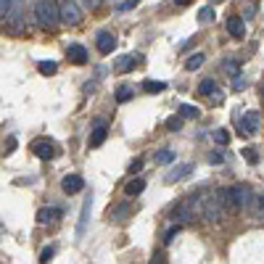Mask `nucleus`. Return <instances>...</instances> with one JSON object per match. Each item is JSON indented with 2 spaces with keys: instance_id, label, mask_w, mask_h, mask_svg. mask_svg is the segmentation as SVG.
I'll list each match as a JSON object with an SVG mask.
<instances>
[{
  "instance_id": "a878e982",
  "label": "nucleus",
  "mask_w": 264,
  "mask_h": 264,
  "mask_svg": "<svg viewBox=\"0 0 264 264\" xmlns=\"http://www.w3.org/2000/svg\"><path fill=\"white\" fill-rule=\"evenodd\" d=\"M132 98V88H124V84H122V88H116V100L119 103H127Z\"/></svg>"
},
{
  "instance_id": "c85d7f7f",
  "label": "nucleus",
  "mask_w": 264,
  "mask_h": 264,
  "mask_svg": "<svg viewBox=\"0 0 264 264\" xmlns=\"http://www.w3.org/2000/svg\"><path fill=\"white\" fill-rule=\"evenodd\" d=\"M180 127H182V116H169V119H166V130L177 132Z\"/></svg>"
},
{
  "instance_id": "0eeeda50",
  "label": "nucleus",
  "mask_w": 264,
  "mask_h": 264,
  "mask_svg": "<svg viewBox=\"0 0 264 264\" xmlns=\"http://www.w3.org/2000/svg\"><path fill=\"white\" fill-rule=\"evenodd\" d=\"M61 190L66 196H74V193H82L84 190V180L80 174H66L64 180H61Z\"/></svg>"
},
{
  "instance_id": "4468645a",
  "label": "nucleus",
  "mask_w": 264,
  "mask_h": 264,
  "mask_svg": "<svg viewBox=\"0 0 264 264\" xmlns=\"http://www.w3.org/2000/svg\"><path fill=\"white\" fill-rule=\"evenodd\" d=\"M58 216H61V209L48 206V209H40V212H37V222H40V224H48V222H56Z\"/></svg>"
},
{
  "instance_id": "cd10ccee",
  "label": "nucleus",
  "mask_w": 264,
  "mask_h": 264,
  "mask_svg": "<svg viewBox=\"0 0 264 264\" xmlns=\"http://www.w3.org/2000/svg\"><path fill=\"white\" fill-rule=\"evenodd\" d=\"M135 6H138V0H119V3H116V11H119V14H127V11H132Z\"/></svg>"
},
{
  "instance_id": "4c0bfd02",
  "label": "nucleus",
  "mask_w": 264,
  "mask_h": 264,
  "mask_svg": "<svg viewBox=\"0 0 264 264\" xmlns=\"http://www.w3.org/2000/svg\"><path fill=\"white\" fill-rule=\"evenodd\" d=\"M148 264H166V262H164V256H162V254H154V259H150Z\"/></svg>"
},
{
  "instance_id": "1a4fd4ad",
  "label": "nucleus",
  "mask_w": 264,
  "mask_h": 264,
  "mask_svg": "<svg viewBox=\"0 0 264 264\" xmlns=\"http://www.w3.org/2000/svg\"><path fill=\"white\" fill-rule=\"evenodd\" d=\"M66 58H69L72 64H88V48L80 42H72V45H66Z\"/></svg>"
},
{
  "instance_id": "f3484780",
  "label": "nucleus",
  "mask_w": 264,
  "mask_h": 264,
  "mask_svg": "<svg viewBox=\"0 0 264 264\" xmlns=\"http://www.w3.org/2000/svg\"><path fill=\"white\" fill-rule=\"evenodd\" d=\"M90 206H92V198H84V206H82V216H80L77 235H84V228H88V216H90Z\"/></svg>"
},
{
  "instance_id": "2f4dec72",
  "label": "nucleus",
  "mask_w": 264,
  "mask_h": 264,
  "mask_svg": "<svg viewBox=\"0 0 264 264\" xmlns=\"http://www.w3.org/2000/svg\"><path fill=\"white\" fill-rule=\"evenodd\" d=\"M243 158H246L248 164H256V162H259V158H256V150H254V148H246V150H243Z\"/></svg>"
},
{
  "instance_id": "c756f323",
  "label": "nucleus",
  "mask_w": 264,
  "mask_h": 264,
  "mask_svg": "<svg viewBox=\"0 0 264 264\" xmlns=\"http://www.w3.org/2000/svg\"><path fill=\"white\" fill-rule=\"evenodd\" d=\"M53 254H56V248H53V246L42 248V254H40V264H48V262L53 259Z\"/></svg>"
},
{
  "instance_id": "20e7f679",
  "label": "nucleus",
  "mask_w": 264,
  "mask_h": 264,
  "mask_svg": "<svg viewBox=\"0 0 264 264\" xmlns=\"http://www.w3.org/2000/svg\"><path fill=\"white\" fill-rule=\"evenodd\" d=\"M58 8H61V24L74 26V24L82 22V8H80V3H74V0H64V3H58Z\"/></svg>"
},
{
  "instance_id": "39448f33",
  "label": "nucleus",
  "mask_w": 264,
  "mask_h": 264,
  "mask_svg": "<svg viewBox=\"0 0 264 264\" xmlns=\"http://www.w3.org/2000/svg\"><path fill=\"white\" fill-rule=\"evenodd\" d=\"M228 214V206H224V201L220 198V193H214L209 196V201H206V209H204V216L209 222H216V220H222V216Z\"/></svg>"
},
{
  "instance_id": "2eb2a0df",
  "label": "nucleus",
  "mask_w": 264,
  "mask_h": 264,
  "mask_svg": "<svg viewBox=\"0 0 264 264\" xmlns=\"http://www.w3.org/2000/svg\"><path fill=\"white\" fill-rule=\"evenodd\" d=\"M108 216L116 220V222H124L130 216V204H119V206H114V209H108Z\"/></svg>"
},
{
  "instance_id": "7c9ffc66",
  "label": "nucleus",
  "mask_w": 264,
  "mask_h": 264,
  "mask_svg": "<svg viewBox=\"0 0 264 264\" xmlns=\"http://www.w3.org/2000/svg\"><path fill=\"white\" fill-rule=\"evenodd\" d=\"M198 18H201V22H209V18H214V8H212V6L201 8V14H198Z\"/></svg>"
},
{
  "instance_id": "393cba45",
  "label": "nucleus",
  "mask_w": 264,
  "mask_h": 264,
  "mask_svg": "<svg viewBox=\"0 0 264 264\" xmlns=\"http://www.w3.org/2000/svg\"><path fill=\"white\" fill-rule=\"evenodd\" d=\"M14 6H16V0H3V3H0V16H3V22H6L8 16H11Z\"/></svg>"
},
{
  "instance_id": "9d476101",
  "label": "nucleus",
  "mask_w": 264,
  "mask_h": 264,
  "mask_svg": "<svg viewBox=\"0 0 264 264\" xmlns=\"http://www.w3.org/2000/svg\"><path fill=\"white\" fill-rule=\"evenodd\" d=\"M96 48H98L103 56H108L111 50L116 48V37L111 34V32H98V37H96Z\"/></svg>"
},
{
  "instance_id": "aec40b11",
  "label": "nucleus",
  "mask_w": 264,
  "mask_h": 264,
  "mask_svg": "<svg viewBox=\"0 0 264 264\" xmlns=\"http://www.w3.org/2000/svg\"><path fill=\"white\" fill-rule=\"evenodd\" d=\"M37 69H40V74H45V77H53V74L58 72V64H56V61H40V64H37Z\"/></svg>"
},
{
  "instance_id": "9b49d317",
  "label": "nucleus",
  "mask_w": 264,
  "mask_h": 264,
  "mask_svg": "<svg viewBox=\"0 0 264 264\" xmlns=\"http://www.w3.org/2000/svg\"><path fill=\"white\" fill-rule=\"evenodd\" d=\"M108 135V127H106V119H98L96 127H92V135H90V148H98L103 146V140Z\"/></svg>"
},
{
  "instance_id": "412c9836",
  "label": "nucleus",
  "mask_w": 264,
  "mask_h": 264,
  "mask_svg": "<svg viewBox=\"0 0 264 264\" xmlns=\"http://www.w3.org/2000/svg\"><path fill=\"white\" fill-rule=\"evenodd\" d=\"M214 90H216V82L214 80H201V84H198V92H201V96H214Z\"/></svg>"
},
{
  "instance_id": "f704fd0d",
  "label": "nucleus",
  "mask_w": 264,
  "mask_h": 264,
  "mask_svg": "<svg viewBox=\"0 0 264 264\" xmlns=\"http://www.w3.org/2000/svg\"><path fill=\"white\" fill-rule=\"evenodd\" d=\"M209 162H212V164H222V162H224V156H222V150H214V154L209 156Z\"/></svg>"
},
{
  "instance_id": "473e14b6",
  "label": "nucleus",
  "mask_w": 264,
  "mask_h": 264,
  "mask_svg": "<svg viewBox=\"0 0 264 264\" xmlns=\"http://www.w3.org/2000/svg\"><path fill=\"white\" fill-rule=\"evenodd\" d=\"M254 206H256V216H262V220H264V193L256 196V204H254Z\"/></svg>"
},
{
  "instance_id": "f03ea898",
  "label": "nucleus",
  "mask_w": 264,
  "mask_h": 264,
  "mask_svg": "<svg viewBox=\"0 0 264 264\" xmlns=\"http://www.w3.org/2000/svg\"><path fill=\"white\" fill-rule=\"evenodd\" d=\"M230 193H232V201H235V209H240V212H248L251 209V204H256V196H254V190L248 185H232L230 188Z\"/></svg>"
},
{
  "instance_id": "c9c22d12",
  "label": "nucleus",
  "mask_w": 264,
  "mask_h": 264,
  "mask_svg": "<svg viewBox=\"0 0 264 264\" xmlns=\"http://www.w3.org/2000/svg\"><path fill=\"white\" fill-rule=\"evenodd\" d=\"M243 84H246V80H243V77H235V80H232V90H240Z\"/></svg>"
},
{
  "instance_id": "4be33fe9",
  "label": "nucleus",
  "mask_w": 264,
  "mask_h": 264,
  "mask_svg": "<svg viewBox=\"0 0 264 264\" xmlns=\"http://www.w3.org/2000/svg\"><path fill=\"white\" fill-rule=\"evenodd\" d=\"M156 164H174V150H169V148L158 150V154H156Z\"/></svg>"
},
{
  "instance_id": "ea45409f",
  "label": "nucleus",
  "mask_w": 264,
  "mask_h": 264,
  "mask_svg": "<svg viewBox=\"0 0 264 264\" xmlns=\"http://www.w3.org/2000/svg\"><path fill=\"white\" fill-rule=\"evenodd\" d=\"M262 98H264V84H262Z\"/></svg>"
},
{
  "instance_id": "7ed1b4c3",
  "label": "nucleus",
  "mask_w": 264,
  "mask_h": 264,
  "mask_svg": "<svg viewBox=\"0 0 264 264\" xmlns=\"http://www.w3.org/2000/svg\"><path fill=\"white\" fill-rule=\"evenodd\" d=\"M235 122H238L240 135L251 138V135H256L259 127H262V114H259V111H246V114H243L240 119H235Z\"/></svg>"
},
{
  "instance_id": "423d86ee",
  "label": "nucleus",
  "mask_w": 264,
  "mask_h": 264,
  "mask_svg": "<svg viewBox=\"0 0 264 264\" xmlns=\"http://www.w3.org/2000/svg\"><path fill=\"white\" fill-rule=\"evenodd\" d=\"M190 172H193V164H177V166H172V169H169V172L164 174V182H166V185L182 182Z\"/></svg>"
},
{
  "instance_id": "e433bc0d",
  "label": "nucleus",
  "mask_w": 264,
  "mask_h": 264,
  "mask_svg": "<svg viewBox=\"0 0 264 264\" xmlns=\"http://www.w3.org/2000/svg\"><path fill=\"white\" fill-rule=\"evenodd\" d=\"M98 6V0H82L80 3V8H96Z\"/></svg>"
},
{
  "instance_id": "72a5a7b5",
  "label": "nucleus",
  "mask_w": 264,
  "mask_h": 264,
  "mask_svg": "<svg viewBox=\"0 0 264 264\" xmlns=\"http://www.w3.org/2000/svg\"><path fill=\"white\" fill-rule=\"evenodd\" d=\"M224 72H228V74H235V72H238V61L228 58V61H224Z\"/></svg>"
},
{
  "instance_id": "f257e3e1",
  "label": "nucleus",
  "mask_w": 264,
  "mask_h": 264,
  "mask_svg": "<svg viewBox=\"0 0 264 264\" xmlns=\"http://www.w3.org/2000/svg\"><path fill=\"white\" fill-rule=\"evenodd\" d=\"M34 18L42 30H56V26L61 24L58 3H53V0H40V3H34Z\"/></svg>"
},
{
  "instance_id": "dca6fc26",
  "label": "nucleus",
  "mask_w": 264,
  "mask_h": 264,
  "mask_svg": "<svg viewBox=\"0 0 264 264\" xmlns=\"http://www.w3.org/2000/svg\"><path fill=\"white\" fill-rule=\"evenodd\" d=\"M143 190H146V180H140V177H135V180H130L124 185V193L127 196H140Z\"/></svg>"
},
{
  "instance_id": "f8f14e48",
  "label": "nucleus",
  "mask_w": 264,
  "mask_h": 264,
  "mask_svg": "<svg viewBox=\"0 0 264 264\" xmlns=\"http://www.w3.org/2000/svg\"><path fill=\"white\" fill-rule=\"evenodd\" d=\"M224 24H228L230 37H235V40H243V37H246V26H243V18L240 16H230Z\"/></svg>"
},
{
  "instance_id": "58836bf2",
  "label": "nucleus",
  "mask_w": 264,
  "mask_h": 264,
  "mask_svg": "<svg viewBox=\"0 0 264 264\" xmlns=\"http://www.w3.org/2000/svg\"><path fill=\"white\" fill-rule=\"evenodd\" d=\"M140 166H143V162L138 158V162H132V164H130V172H140Z\"/></svg>"
},
{
  "instance_id": "b1692460",
  "label": "nucleus",
  "mask_w": 264,
  "mask_h": 264,
  "mask_svg": "<svg viewBox=\"0 0 264 264\" xmlns=\"http://www.w3.org/2000/svg\"><path fill=\"white\" fill-rule=\"evenodd\" d=\"M177 232H180V224H172V228L164 230V246H169V243L177 238Z\"/></svg>"
},
{
  "instance_id": "6ab92c4d",
  "label": "nucleus",
  "mask_w": 264,
  "mask_h": 264,
  "mask_svg": "<svg viewBox=\"0 0 264 264\" xmlns=\"http://www.w3.org/2000/svg\"><path fill=\"white\" fill-rule=\"evenodd\" d=\"M143 90L146 92H162V90H166V82H162V80H146Z\"/></svg>"
},
{
  "instance_id": "6e6552de",
  "label": "nucleus",
  "mask_w": 264,
  "mask_h": 264,
  "mask_svg": "<svg viewBox=\"0 0 264 264\" xmlns=\"http://www.w3.org/2000/svg\"><path fill=\"white\" fill-rule=\"evenodd\" d=\"M30 148H32V154H34L37 158H45V162L56 156V146L50 143V140H34Z\"/></svg>"
},
{
  "instance_id": "bb28decb",
  "label": "nucleus",
  "mask_w": 264,
  "mask_h": 264,
  "mask_svg": "<svg viewBox=\"0 0 264 264\" xmlns=\"http://www.w3.org/2000/svg\"><path fill=\"white\" fill-rule=\"evenodd\" d=\"M214 143H216V146H228V143H230L228 130H216V132H214Z\"/></svg>"
},
{
  "instance_id": "a211bd4d",
  "label": "nucleus",
  "mask_w": 264,
  "mask_h": 264,
  "mask_svg": "<svg viewBox=\"0 0 264 264\" xmlns=\"http://www.w3.org/2000/svg\"><path fill=\"white\" fill-rule=\"evenodd\" d=\"M198 114H201V108H198V106H190V103H182V106H180V116L182 119H198Z\"/></svg>"
},
{
  "instance_id": "5701e85b",
  "label": "nucleus",
  "mask_w": 264,
  "mask_h": 264,
  "mask_svg": "<svg viewBox=\"0 0 264 264\" xmlns=\"http://www.w3.org/2000/svg\"><path fill=\"white\" fill-rule=\"evenodd\" d=\"M204 53H196V56H190V58H188V64H185V69L188 72H196L198 69V66H204Z\"/></svg>"
},
{
  "instance_id": "ddd939ff",
  "label": "nucleus",
  "mask_w": 264,
  "mask_h": 264,
  "mask_svg": "<svg viewBox=\"0 0 264 264\" xmlns=\"http://www.w3.org/2000/svg\"><path fill=\"white\" fill-rule=\"evenodd\" d=\"M140 58L138 56H132V53H127V56H119V58L114 61V69L119 72V74H127V72H132L135 69V64H138Z\"/></svg>"
}]
</instances>
